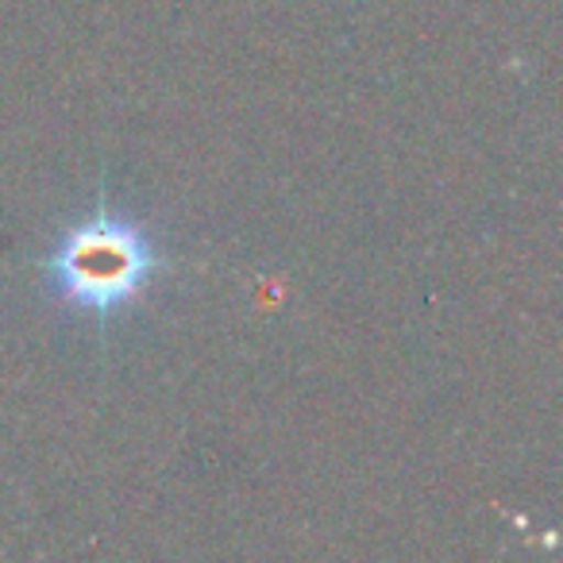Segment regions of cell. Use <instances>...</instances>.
Segmentation results:
<instances>
[{"instance_id": "cell-1", "label": "cell", "mask_w": 563, "mask_h": 563, "mask_svg": "<svg viewBox=\"0 0 563 563\" xmlns=\"http://www.w3.org/2000/svg\"><path fill=\"white\" fill-rule=\"evenodd\" d=\"M43 271L70 309L109 317L147 290V282L163 271V255L140 224L97 209L58 235Z\"/></svg>"}]
</instances>
